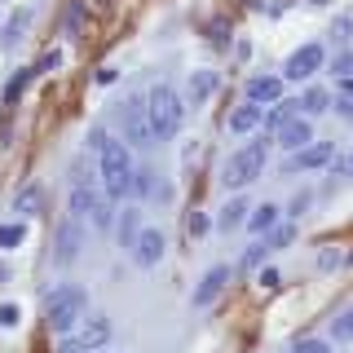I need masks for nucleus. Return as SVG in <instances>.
I'll return each mask as SVG.
<instances>
[{
	"mask_svg": "<svg viewBox=\"0 0 353 353\" xmlns=\"http://www.w3.org/2000/svg\"><path fill=\"white\" fill-rule=\"evenodd\" d=\"M0 283H9V265L5 261H0Z\"/></svg>",
	"mask_w": 353,
	"mask_h": 353,
	"instance_id": "nucleus-43",
	"label": "nucleus"
},
{
	"mask_svg": "<svg viewBox=\"0 0 353 353\" xmlns=\"http://www.w3.org/2000/svg\"><path fill=\"white\" fill-rule=\"evenodd\" d=\"M292 353H331V345H327V340H318V336H305V340H296V345H292Z\"/></svg>",
	"mask_w": 353,
	"mask_h": 353,
	"instance_id": "nucleus-29",
	"label": "nucleus"
},
{
	"mask_svg": "<svg viewBox=\"0 0 353 353\" xmlns=\"http://www.w3.org/2000/svg\"><path fill=\"white\" fill-rule=\"evenodd\" d=\"M88 225H97V230H110V225H115V208H110L106 194H97L93 212H88Z\"/></svg>",
	"mask_w": 353,
	"mask_h": 353,
	"instance_id": "nucleus-22",
	"label": "nucleus"
},
{
	"mask_svg": "<svg viewBox=\"0 0 353 353\" xmlns=\"http://www.w3.org/2000/svg\"><path fill=\"white\" fill-rule=\"evenodd\" d=\"M40 208H44V190H40L36 181H31V185H22V190L14 194V212H18V216H36Z\"/></svg>",
	"mask_w": 353,
	"mask_h": 353,
	"instance_id": "nucleus-18",
	"label": "nucleus"
},
{
	"mask_svg": "<svg viewBox=\"0 0 353 353\" xmlns=\"http://www.w3.org/2000/svg\"><path fill=\"white\" fill-rule=\"evenodd\" d=\"M0 323H5V327H18V305H5V309H0Z\"/></svg>",
	"mask_w": 353,
	"mask_h": 353,
	"instance_id": "nucleus-40",
	"label": "nucleus"
},
{
	"mask_svg": "<svg viewBox=\"0 0 353 353\" xmlns=\"http://www.w3.org/2000/svg\"><path fill=\"white\" fill-rule=\"evenodd\" d=\"M265 124V110L261 106H252V102H243L230 110V132H239V137H248V132H256Z\"/></svg>",
	"mask_w": 353,
	"mask_h": 353,
	"instance_id": "nucleus-15",
	"label": "nucleus"
},
{
	"mask_svg": "<svg viewBox=\"0 0 353 353\" xmlns=\"http://www.w3.org/2000/svg\"><path fill=\"white\" fill-rule=\"evenodd\" d=\"M58 353H88V349H84V345H80V340H75V336H66L62 345H58Z\"/></svg>",
	"mask_w": 353,
	"mask_h": 353,
	"instance_id": "nucleus-39",
	"label": "nucleus"
},
{
	"mask_svg": "<svg viewBox=\"0 0 353 353\" xmlns=\"http://www.w3.org/2000/svg\"><path fill=\"white\" fill-rule=\"evenodd\" d=\"M31 22H36V9H31V5H18L14 14L5 18V27H0V49H5V53L22 49V40H27Z\"/></svg>",
	"mask_w": 353,
	"mask_h": 353,
	"instance_id": "nucleus-8",
	"label": "nucleus"
},
{
	"mask_svg": "<svg viewBox=\"0 0 353 353\" xmlns=\"http://www.w3.org/2000/svg\"><path fill=\"white\" fill-rule=\"evenodd\" d=\"M119 239L124 243L137 239V212H124V221H119Z\"/></svg>",
	"mask_w": 353,
	"mask_h": 353,
	"instance_id": "nucleus-34",
	"label": "nucleus"
},
{
	"mask_svg": "<svg viewBox=\"0 0 353 353\" xmlns=\"http://www.w3.org/2000/svg\"><path fill=\"white\" fill-rule=\"evenodd\" d=\"M243 102H252V106L283 102V80H279V75H256V80H248V93H243Z\"/></svg>",
	"mask_w": 353,
	"mask_h": 353,
	"instance_id": "nucleus-13",
	"label": "nucleus"
},
{
	"mask_svg": "<svg viewBox=\"0 0 353 353\" xmlns=\"http://www.w3.org/2000/svg\"><path fill=\"white\" fill-rule=\"evenodd\" d=\"M265 154H270V146H265V141H248V146H239L225 163H221V181H225L230 190L252 185V181L261 176V168H265Z\"/></svg>",
	"mask_w": 353,
	"mask_h": 353,
	"instance_id": "nucleus-4",
	"label": "nucleus"
},
{
	"mask_svg": "<svg viewBox=\"0 0 353 353\" xmlns=\"http://www.w3.org/2000/svg\"><path fill=\"white\" fill-rule=\"evenodd\" d=\"M115 75H119L115 66H102V71H97V84H115Z\"/></svg>",
	"mask_w": 353,
	"mask_h": 353,
	"instance_id": "nucleus-41",
	"label": "nucleus"
},
{
	"mask_svg": "<svg viewBox=\"0 0 353 353\" xmlns=\"http://www.w3.org/2000/svg\"><path fill=\"white\" fill-rule=\"evenodd\" d=\"M292 239H296V225H292V221H283V225H274L270 234H265V252H279V248H287Z\"/></svg>",
	"mask_w": 353,
	"mask_h": 353,
	"instance_id": "nucleus-25",
	"label": "nucleus"
},
{
	"mask_svg": "<svg viewBox=\"0 0 353 353\" xmlns=\"http://www.w3.org/2000/svg\"><path fill=\"white\" fill-rule=\"evenodd\" d=\"M274 141H283V150H305V146H314V124L309 119H283L279 128H274Z\"/></svg>",
	"mask_w": 353,
	"mask_h": 353,
	"instance_id": "nucleus-9",
	"label": "nucleus"
},
{
	"mask_svg": "<svg viewBox=\"0 0 353 353\" xmlns=\"http://www.w3.org/2000/svg\"><path fill=\"white\" fill-rule=\"evenodd\" d=\"M124 132H128V141L132 146H150L154 141V128H150V119H146V102H124Z\"/></svg>",
	"mask_w": 353,
	"mask_h": 353,
	"instance_id": "nucleus-12",
	"label": "nucleus"
},
{
	"mask_svg": "<svg viewBox=\"0 0 353 353\" xmlns=\"http://www.w3.org/2000/svg\"><path fill=\"white\" fill-rule=\"evenodd\" d=\"M225 283H230V270H225V265H212V270L199 279V287H194V305H199V309H208L221 292H225Z\"/></svg>",
	"mask_w": 353,
	"mask_h": 353,
	"instance_id": "nucleus-14",
	"label": "nucleus"
},
{
	"mask_svg": "<svg viewBox=\"0 0 353 353\" xmlns=\"http://www.w3.org/2000/svg\"><path fill=\"white\" fill-rule=\"evenodd\" d=\"M340 261H345V256H340V252L336 248H331V252H323V256H318V265H323V270H336V265Z\"/></svg>",
	"mask_w": 353,
	"mask_h": 353,
	"instance_id": "nucleus-38",
	"label": "nucleus"
},
{
	"mask_svg": "<svg viewBox=\"0 0 353 353\" xmlns=\"http://www.w3.org/2000/svg\"><path fill=\"white\" fill-rule=\"evenodd\" d=\"M80 256V216H66L58 225V234H53V261L66 265Z\"/></svg>",
	"mask_w": 353,
	"mask_h": 353,
	"instance_id": "nucleus-10",
	"label": "nucleus"
},
{
	"mask_svg": "<svg viewBox=\"0 0 353 353\" xmlns=\"http://www.w3.org/2000/svg\"><path fill=\"white\" fill-rule=\"evenodd\" d=\"M185 230H190L194 239H199V234H208V216H203V212H190V221H185Z\"/></svg>",
	"mask_w": 353,
	"mask_h": 353,
	"instance_id": "nucleus-37",
	"label": "nucleus"
},
{
	"mask_svg": "<svg viewBox=\"0 0 353 353\" xmlns=\"http://www.w3.org/2000/svg\"><path fill=\"white\" fill-rule=\"evenodd\" d=\"M216 84H221L216 71H194V75H190V93H185V102H190V106H203L208 97L216 93Z\"/></svg>",
	"mask_w": 353,
	"mask_h": 353,
	"instance_id": "nucleus-16",
	"label": "nucleus"
},
{
	"mask_svg": "<svg viewBox=\"0 0 353 353\" xmlns=\"http://www.w3.org/2000/svg\"><path fill=\"white\" fill-rule=\"evenodd\" d=\"M181 97H176V88L172 84H154L150 93H146V119H150V128H154V141L159 137H172L176 128H181Z\"/></svg>",
	"mask_w": 353,
	"mask_h": 353,
	"instance_id": "nucleus-3",
	"label": "nucleus"
},
{
	"mask_svg": "<svg viewBox=\"0 0 353 353\" xmlns=\"http://www.w3.org/2000/svg\"><path fill=\"white\" fill-rule=\"evenodd\" d=\"M331 336H336V340H353V305H345L336 318H331Z\"/></svg>",
	"mask_w": 353,
	"mask_h": 353,
	"instance_id": "nucleus-26",
	"label": "nucleus"
},
{
	"mask_svg": "<svg viewBox=\"0 0 353 353\" xmlns=\"http://www.w3.org/2000/svg\"><path fill=\"white\" fill-rule=\"evenodd\" d=\"M128 252H132V261H137L141 270H150V265L163 261V252H168V239H163V230L146 225V230H137V239L128 243Z\"/></svg>",
	"mask_w": 353,
	"mask_h": 353,
	"instance_id": "nucleus-6",
	"label": "nucleus"
},
{
	"mask_svg": "<svg viewBox=\"0 0 353 353\" xmlns=\"http://www.w3.org/2000/svg\"><path fill=\"white\" fill-rule=\"evenodd\" d=\"M248 212H252V208L243 203V199H230V203L221 208V216H216V230H239L243 221H248Z\"/></svg>",
	"mask_w": 353,
	"mask_h": 353,
	"instance_id": "nucleus-19",
	"label": "nucleus"
},
{
	"mask_svg": "<svg viewBox=\"0 0 353 353\" xmlns=\"http://www.w3.org/2000/svg\"><path fill=\"white\" fill-rule=\"evenodd\" d=\"M84 305H88V292L80 283H62L49 292V301H44V323L53 331H75V323L84 318Z\"/></svg>",
	"mask_w": 353,
	"mask_h": 353,
	"instance_id": "nucleus-2",
	"label": "nucleus"
},
{
	"mask_svg": "<svg viewBox=\"0 0 353 353\" xmlns=\"http://www.w3.org/2000/svg\"><path fill=\"white\" fill-rule=\"evenodd\" d=\"M66 31H71V36H80V31H84V5H80V0L66 9Z\"/></svg>",
	"mask_w": 353,
	"mask_h": 353,
	"instance_id": "nucleus-32",
	"label": "nucleus"
},
{
	"mask_svg": "<svg viewBox=\"0 0 353 353\" xmlns=\"http://www.w3.org/2000/svg\"><path fill=\"white\" fill-rule=\"evenodd\" d=\"M71 336L80 340L84 349H102L106 340H110V318H102V314H84L80 323H75Z\"/></svg>",
	"mask_w": 353,
	"mask_h": 353,
	"instance_id": "nucleus-11",
	"label": "nucleus"
},
{
	"mask_svg": "<svg viewBox=\"0 0 353 353\" xmlns=\"http://www.w3.org/2000/svg\"><path fill=\"white\" fill-rule=\"evenodd\" d=\"M349 31H353V14L336 18V27H331V36H336V44H340V49H349Z\"/></svg>",
	"mask_w": 353,
	"mask_h": 353,
	"instance_id": "nucleus-31",
	"label": "nucleus"
},
{
	"mask_svg": "<svg viewBox=\"0 0 353 353\" xmlns=\"http://www.w3.org/2000/svg\"><path fill=\"white\" fill-rule=\"evenodd\" d=\"M22 239H27V230H22V221H5V225H0V248H18Z\"/></svg>",
	"mask_w": 353,
	"mask_h": 353,
	"instance_id": "nucleus-27",
	"label": "nucleus"
},
{
	"mask_svg": "<svg viewBox=\"0 0 353 353\" xmlns=\"http://www.w3.org/2000/svg\"><path fill=\"white\" fill-rule=\"evenodd\" d=\"M345 176H353V150H349V159H345Z\"/></svg>",
	"mask_w": 353,
	"mask_h": 353,
	"instance_id": "nucleus-44",
	"label": "nucleus"
},
{
	"mask_svg": "<svg viewBox=\"0 0 353 353\" xmlns=\"http://www.w3.org/2000/svg\"><path fill=\"white\" fill-rule=\"evenodd\" d=\"M261 287H265V292H279V287H283V274L279 270H261V279H256Z\"/></svg>",
	"mask_w": 353,
	"mask_h": 353,
	"instance_id": "nucleus-35",
	"label": "nucleus"
},
{
	"mask_svg": "<svg viewBox=\"0 0 353 353\" xmlns=\"http://www.w3.org/2000/svg\"><path fill=\"white\" fill-rule=\"evenodd\" d=\"M301 110H309V115H323V110H331V93H327V88H318V84H309L305 97H301Z\"/></svg>",
	"mask_w": 353,
	"mask_h": 353,
	"instance_id": "nucleus-20",
	"label": "nucleus"
},
{
	"mask_svg": "<svg viewBox=\"0 0 353 353\" xmlns=\"http://www.w3.org/2000/svg\"><path fill=\"white\" fill-rule=\"evenodd\" d=\"M323 66H327V49H323V44H301V49L283 62V80H301L305 84V80H314Z\"/></svg>",
	"mask_w": 353,
	"mask_h": 353,
	"instance_id": "nucleus-5",
	"label": "nucleus"
},
{
	"mask_svg": "<svg viewBox=\"0 0 353 353\" xmlns=\"http://www.w3.org/2000/svg\"><path fill=\"white\" fill-rule=\"evenodd\" d=\"M208 40H212V44H221V49H225V44H230V22H225V18H216L212 27H208Z\"/></svg>",
	"mask_w": 353,
	"mask_h": 353,
	"instance_id": "nucleus-33",
	"label": "nucleus"
},
{
	"mask_svg": "<svg viewBox=\"0 0 353 353\" xmlns=\"http://www.w3.org/2000/svg\"><path fill=\"white\" fill-rule=\"evenodd\" d=\"M331 110L353 124V80H340V93H336V102H331Z\"/></svg>",
	"mask_w": 353,
	"mask_h": 353,
	"instance_id": "nucleus-24",
	"label": "nucleus"
},
{
	"mask_svg": "<svg viewBox=\"0 0 353 353\" xmlns=\"http://www.w3.org/2000/svg\"><path fill=\"white\" fill-rule=\"evenodd\" d=\"M31 80H36V66H22V71L14 75V80H9V88H5V106H14L18 97H22V88H27Z\"/></svg>",
	"mask_w": 353,
	"mask_h": 353,
	"instance_id": "nucleus-23",
	"label": "nucleus"
},
{
	"mask_svg": "<svg viewBox=\"0 0 353 353\" xmlns=\"http://www.w3.org/2000/svg\"><path fill=\"white\" fill-rule=\"evenodd\" d=\"M305 208H309V194H296V199H292V216H301Z\"/></svg>",
	"mask_w": 353,
	"mask_h": 353,
	"instance_id": "nucleus-42",
	"label": "nucleus"
},
{
	"mask_svg": "<svg viewBox=\"0 0 353 353\" xmlns=\"http://www.w3.org/2000/svg\"><path fill=\"white\" fill-rule=\"evenodd\" d=\"M58 62H62V53H58V49H49V53H44V58L36 62V75H44V71H53V66H58Z\"/></svg>",
	"mask_w": 353,
	"mask_h": 353,
	"instance_id": "nucleus-36",
	"label": "nucleus"
},
{
	"mask_svg": "<svg viewBox=\"0 0 353 353\" xmlns=\"http://www.w3.org/2000/svg\"><path fill=\"white\" fill-rule=\"evenodd\" d=\"M88 146L97 150V185H102L106 199H128L132 194V159H128V146L115 137H106V132H93L88 137Z\"/></svg>",
	"mask_w": 353,
	"mask_h": 353,
	"instance_id": "nucleus-1",
	"label": "nucleus"
},
{
	"mask_svg": "<svg viewBox=\"0 0 353 353\" xmlns=\"http://www.w3.org/2000/svg\"><path fill=\"white\" fill-rule=\"evenodd\" d=\"M265 261V243H256V248H243V274H252V270H256V265Z\"/></svg>",
	"mask_w": 353,
	"mask_h": 353,
	"instance_id": "nucleus-30",
	"label": "nucleus"
},
{
	"mask_svg": "<svg viewBox=\"0 0 353 353\" xmlns=\"http://www.w3.org/2000/svg\"><path fill=\"white\" fill-rule=\"evenodd\" d=\"M71 185H97V176H93V168H88V159H84V154L71 163Z\"/></svg>",
	"mask_w": 353,
	"mask_h": 353,
	"instance_id": "nucleus-28",
	"label": "nucleus"
},
{
	"mask_svg": "<svg viewBox=\"0 0 353 353\" xmlns=\"http://www.w3.org/2000/svg\"><path fill=\"white\" fill-rule=\"evenodd\" d=\"M327 71L336 75V80H353V44L331 53V58H327Z\"/></svg>",
	"mask_w": 353,
	"mask_h": 353,
	"instance_id": "nucleus-21",
	"label": "nucleus"
},
{
	"mask_svg": "<svg viewBox=\"0 0 353 353\" xmlns=\"http://www.w3.org/2000/svg\"><path fill=\"white\" fill-rule=\"evenodd\" d=\"M279 212H283L279 203H261V208H252V212H248V230H252V234H270V230L279 225Z\"/></svg>",
	"mask_w": 353,
	"mask_h": 353,
	"instance_id": "nucleus-17",
	"label": "nucleus"
},
{
	"mask_svg": "<svg viewBox=\"0 0 353 353\" xmlns=\"http://www.w3.org/2000/svg\"><path fill=\"white\" fill-rule=\"evenodd\" d=\"M327 163H336V146H331V141H314V146L296 150L283 168L287 172H318V168H327Z\"/></svg>",
	"mask_w": 353,
	"mask_h": 353,
	"instance_id": "nucleus-7",
	"label": "nucleus"
}]
</instances>
